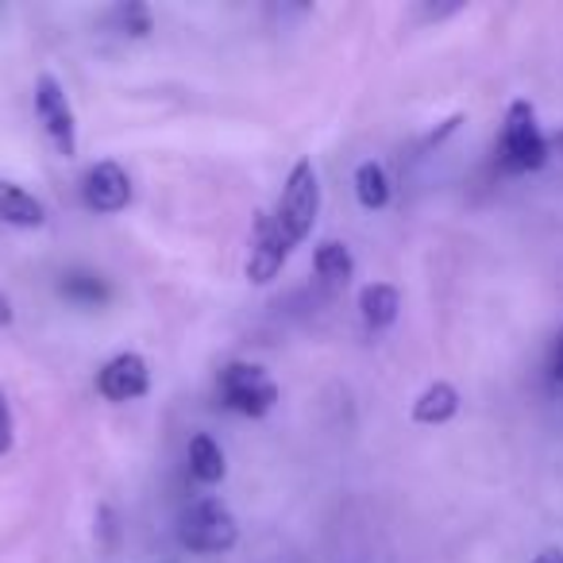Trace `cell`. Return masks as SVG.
<instances>
[{
  "label": "cell",
  "instance_id": "6da1fadb",
  "mask_svg": "<svg viewBox=\"0 0 563 563\" xmlns=\"http://www.w3.org/2000/svg\"><path fill=\"white\" fill-rule=\"evenodd\" d=\"M317 217H321V178H317V166L309 158L294 163L290 178H286V189L278 197V209L271 212V224L278 228V235L290 247L309 240Z\"/></svg>",
  "mask_w": 563,
  "mask_h": 563
},
{
  "label": "cell",
  "instance_id": "7a4b0ae2",
  "mask_svg": "<svg viewBox=\"0 0 563 563\" xmlns=\"http://www.w3.org/2000/svg\"><path fill=\"white\" fill-rule=\"evenodd\" d=\"M178 540L181 548L197 555H220L232 552L235 540H240V521L228 509V501H220L217 494H205V498L189 501L178 517Z\"/></svg>",
  "mask_w": 563,
  "mask_h": 563
},
{
  "label": "cell",
  "instance_id": "3957f363",
  "mask_svg": "<svg viewBox=\"0 0 563 563\" xmlns=\"http://www.w3.org/2000/svg\"><path fill=\"white\" fill-rule=\"evenodd\" d=\"M548 158H552V140L540 132L532 101L517 97L506 109V128H501V166L509 174H532L548 166Z\"/></svg>",
  "mask_w": 563,
  "mask_h": 563
},
{
  "label": "cell",
  "instance_id": "277c9868",
  "mask_svg": "<svg viewBox=\"0 0 563 563\" xmlns=\"http://www.w3.org/2000/svg\"><path fill=\"white\" fill-rule=\"evenodd\" d=\"M217 390H220L224 409H232V413H240V417H251V421L266 417L282 398L278 383H274V378L266 375V367H258V363H228L217 378Z\"/></svg>",
  "mask_w": 563,
  "mask_h": 563
},
{
  "label": "cell",
  "instance_id": "5b68a950",
  "mask_svg": "<svg viewBox=\"0 0 563 563\" xmlns=\"http://www.w3.org/2000/svg\"><path fill=\"white\" fill-rule=\"evenodd\" d=\"M35 117H40L43 132H47L51 147L63 158L78 155V117H74V104L66 86L55 74H40L35 78Z\"/></svg>",
  "mask_w": 563,
  "mask_h": 563
},
{
  "label": "cell",
  "instance_id": "8992f818",
  "mask_svg": "<svg viewBox=\"0 0 563 563\" xmlns=\"http://www.w3.org/2000/svg\"><path fill=\"white\" fill-rule=\"evenodd\" d=\"M81 201L97 217H117L132 205V174L117 158H101L81 178Z\"/></svg>",
  "mask_w": 563,
  "mask_h": 563
},
{
  "label": "cell",
  "instance_id": "52a82bcc",
  "mask_svg": "<svg viewBox=\"0 0 563 563\" xmlns=\"http://www.w3.org/2000/svg\"><path fill=\"white\" fill-rule=\"evenodd\" d=\"M151 390V367L140 352H120L97 371V394L104 401H135Z\"/></svg>",
  "mask_w": 563,
  "mask_h": 563
},
{
  "label": "cell",
  "instance_id": "ba28073f",
  "mask_svg": "<svg viewBox=\"0 0 563 563\" xmlns=\"http://www.w3.org/2000/svg\"><path fill=\"white\" fill-rule=\"evenodd\" d=\"M294 255V247L278 235V228L271 224V212H258L255 220V240H251V255H247V278L255 286L278 278V271L286 266V258Z\"/></svg>",
  "mask_w": 563,
  "mask_h": 563
},
{
  "label": "cell",
  "instance_id": "9c48e42d",
  "mask_svg": "<svg viewBox=\"0 0 563 563\" xmlns=\"http://www.w3.org/2000/svg\"><path fill=\"white\" fill-rule=\"evenodd\" d=\"M401 313V294L390 282H371L360 294V317L367 324V332H386Z\"/></svg>",
  "mask_w": 563,
  "mask_h": 563
},
{
  "label": "cell",
  "instance_id": "30bf717a",
  "mask_svg": "<svg viewBox=\"0 0 563 563\" xmlns=\"http://www.w3.org/2000/svg\"><path fill=\"white\" fill-rule=\"evenodd\" d=\"M0 220L12 228H43L47 224V205L16 181H0Z\"/></svg>",
  "mask_w": 563,
  "mask_h": 563
},
{
  "label": "cell",
  "instance_id": "8fae6325",
  "mask_svg": "<svg viewBox=\"0 0 563 563\" xmlns=\"http://www.w3.org/2000/svg\"><path fill=\"white\" fill-rule=\"evenodd\" d=\"M455 413H460V390H455L452 383H444V378H440V383H429L413 401V421L429 424V429L448 424Z\"/></svg>",
  "mask_w": 563,
  "mask_h": 563
},
{
  "label": "cell",
  "instance_id": "7c38bea8",
  "mask_svg": "<svg viewBox=\"0 0 563 563\" xmlns=\"http://www.w3.org/2000/svg\"><path fill=\"white\" fill-rule=\"evenodd\" d=\"M313 266H317V278H324V286H332V290H344L355 278V255H352V247L340 240L317 243Z\"/></svg>",
  "mask_w": 563,
  "mask_h": 563
},
{
  "label": "cell",
  "instance_id": "4fadbf2b",
  "mask_svg": "<svg viewBox=\"0 0 563 563\" xmlns=\"http://www.w3.org/2000/svg\"><path fill=\"white\" fill-rule=\"evenodd\" d=\"M189 475H194L201 486L224 483V475H228L224 448H220L209 432H197V437L189 440Z\"/></svg>",
  "mask_w": 563,
  "mask_h": 563
},
{
  "label": "cell",
  "instance_id": "5bb4252c",
  "mask_svg": "<svg viewBox=\"0 0 563 563\" xmlns=\"http://www.w3.org/2000/svg\"><path fill=\"white\" fill-rule=\"evenodd\" d=\"M355 197L367 212H383L390 205V178H386L383 163L367 158V163L355 166Z\"/></svg>",
  "mask_w": 563,
  "mask_h": 563
},
{
  "label": "cell",
  "instance_id": "9a60e30c",
  "mask_svg": "<svg viewBox=\"0 0 563 563\" xmlns=\"http://www.w3.org/2000/svg\"><path fill=\"white\" fill-rule=\"evenodd\" d=\"M63 298L74 301V306L101 309V306H109L112 290L104 286L101 274H66V278H63Z\"/></svg>",
  "mask_w": 563,
  "mask_h": 563
},
{
  "label": "cell",
  "instance_id": "2e32d148",
  "mask_svg": "<svg viewBox=\"0 0 563 563\" xmlns=\"http://www.w3.org/2000/svg\"><path fill=\"white\" fill-rule=\"evenodd\" d=\"M109 24L117 27L120 35H128V40H147V35L155 32V12H151L143 0H128V4H117V9L109 12Z\"/></svg>",
  "mask_w": 563,
  "mask_h": 563
},
{
  "label": "cell",
  "instance_id": "e0dca14e",
  "mask_svg": "<svg viewBox=\"0 0 563 563\" xmlns=\"http://www.w3.org/2000/svg\"><path fill=\"white\" fill-rule=\"evenodd\" d=\"M16 448V417H12V406L0 390V455H9Z\"/></svg>",
  "mask_w": 563,
  "mask_h": 563
},
{
  "label": "cell",
  "instance_id": "ac0fdd59",
  "mask_svg": "<svg viewBox=\"0 0 563 563\" xmlns=\"http://www.w3.org/2000/svg\"><path fill=\"white\" fill-rule=\"evenodd\" d=\"M552 375H555V383H563V329H560V340H555V352H552Z\"/></svg>",
  "mask_w": 563,
  "mask_h": 563
},
{
  "label": "cell",
  "instance_id": "d6986e66",
  "mask_svg": "<svg viewBox=\"0 0 563 563\" xmlns=\"http://www.w3.org/2000/svg\"><path fill=\"white\" fill-rule=\"evenodd\" d=\"M12 317H16V313H12V301L4 298V294H0V329H9Z\"/></svg>",
  "mask_w": 563,
  "mask_h": 563
},
{
  "label": "cell",
  "instance_id": "ffe728a7",
  "mask_svg": "<svg viewBox=\"0 0 563 563\" xmlns=\"http://www.w3.org/2000/svg\"><path fill=\"white\" fill-rule=\"evenodd\" d=\"M532 563H563V548H544Z\"/></svg>",
  "mask_w": 563,
  "mask_h": 563
},
{
  "label": "cell",
  "instance_id": "44dd1931",
  "mask_svg": "<svg viewBox=\"0 0 563 563\" xmlns=\"http://www.w3.org/2000/svg\"><path fill=\"white\" fill-rule=\"evenodd\" d=\"M555 143H560V147H563V132H560V135H555Z\"/></svg>",
  "mask_w": 563,
  "mask_h": 563
}]
</instances>
